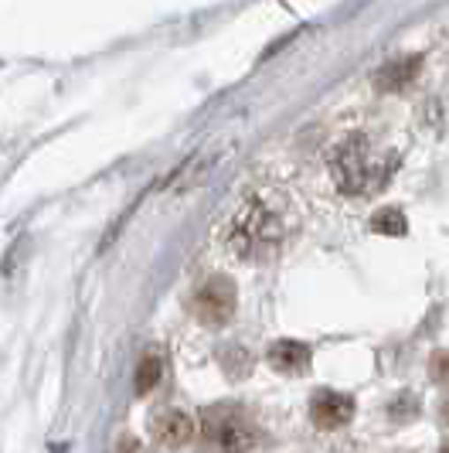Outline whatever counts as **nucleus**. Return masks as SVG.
<instances>
[{
  "label": "nucleus",
  "instance_id": "obj_9",
  "mask_svg": "<svg viewBox=\"0 0 449 453\" xmlns=\"http://www.w3.org/2000/svg\"><path fill=\"white\" fill-rule=\"evenodd\" d=\"M371 228H375L378 235H405V232H408V222H405V215L399 208H382V211L371 219Z\"/></svg>",
  "mask_w": 449,
  "mask_h": 453
},
{
  "label": "nucleus",
  "instance_id": "obj_2",
  "mask_svg": "<svg viewBox=\"0 0 449 453\" xmlns=\"http://www.w3.org/2000/svg\"><path fill=\"white\" fill-rule=\"evenodd\" d=\"M395 171V154L378 147L368 134H351L327 150V174L340 195L368 198Z\"/></svg>",
  "mask_w": 449,
  "mask_h": 453
},
{
  "label": "nucleus",
  "instance_id": "obj_4",
  "mask_svg": "<svg viewBox=\"0 0 449 453\" xmlns=\"http://www.w3.org/2000/svg\"><path fill=\"white\" fill-rule=\"evenodd\" d=\"M194 314L204 324H224L235 314V283L224 276H211L194 294Z\"/></svg>",
  "mask_w": 449,
  "mask_h": 453
},
{
  "label": "nucleus",
  "instance_id": "obj_6",
  "mask_svg": "<svg viewBox=\"0 0 449 453\" xmlns=\"http://www.w3.org/2000/svg\"><path fill=\"white\" fill-rule=\"evenodd\" d=\"M191 436H194V419L184 409H164L157 419H154V440H157L160 447L178 450Z\"/></svg>",
  "mask_w": 449,
  "mask_h": 453
},
{
  "label": "nucleus",
  "instance_id": "obj_3",
  "mask_svg": "<svg viewBox=\"0 0 449 453\" xmlns=\"http://www.w3.org/2000/svg\"><path fill=\"white\" fill-rule=\"evenodd\" d=\"M204 436L224 453H255L259 433L239 409L218 406L204 412Z\"/></svg>",
  "mask_w": 449,
  "mask_h": 453
},
{
  "label": "nucleus",
  "instance_id": "obj_11",
  "mask_svg": "<svg viewBox=\"0 0 449 453\" xmlns=\"http://www.w3.org/2000/svg\"><path fill=\"white\" fill-rule=\"evenodd\" d=\"M429 375H432L436 382L449 386V351H436V355H432V362H429Z\"/></svg>",
  "mask_w": 449,
  "mask_h": 453
},
{
  "label": "nucleus",
  "instance_id": "obj_5",
  "mask_svg": "<svg viewBox=\"0 0 449 453\" xmlns=\"http://www.w3.org/2000/svg\"><path fill=\"white\" fill-rule=\"evenodd\" d=\"M354 416V399L344 395V392H331V388H320L314 399H310V419H314L320 430H340L347 426Z\"/></svg>",
  "mask_w": 449,
  "mask_h": 453
},
{
  "label": "nucleus",
  "instance_id": "obj_7",
  "mask_svg": "<svg viewBox=\"0 0 449 453\" xmlns=\"http://www.w3.org/2000/svg\"><path fill=\"white\" fill-rule=\"evenodd\" d=\"M310 348L303 344V341H276L270 348V365L276 372H283V375H303L307 368H310Z\"/></svg>",
  "mask_w": 449,
  "mask_h": 453
},
{
  "label": "nucleus",
  "instance_id": "obj_8",
  "mask_svg": "<svg viewBox=\"0 0 449 453\" xmlns=\"http://www.w3.org/2000/svg\"><path fill=\"white\" fill-rule=\"evenodd\" d=\"M419 72V58H399V62H388V65L375 75V86L382 92H395L402 89L405 82H412Z\"/></svg>",
  "mask_w": 449,
  "mask_h": 453
},
{
  "label": "nucleus",
  "instance_id": "obj_13",
  "mask_svg": "<svg viewBox=\"0 0 449 453\" xmlns=\"http://www.w3.org/2000/svg\"><path fill=\"white\" fill-rule=\"evenodd\" d=\"M443 453H449V443H446V447H443Z\"/></svg>",
  "mask_w": 449,
  "mask_h": 453
},
{
  "label": "nucleus",
  "instance_id": "obj_10",
  "mask_svg": "<svg viewBox=\"0 0 449 453\" xmlns=\"http://www.w3.org/2000/svg\"><path fill=\"white\" fill-rule=\"evenodd\" d=\"M160 372H164L160 355H147V358L140 362V368H136V392H140V395H147V392L160 382Z\"/></svg>",
  "mask_w": 449,
  "mask_h": 453
},
{
  "label": "nucleus",
  "instance_id": "obj_1",
  "mask_svg": "<svg viewBox=\"0 0 449 453\" xmlns=\"http://www.w3.org/2000/svg\"><path fill=\"white\" fill-rule=\"evenodd\" d=\"M290 211L276 195H248L224 226V250L242 263H270L290 239Z\"/></svg>",
  "mask_w": 449,
  "mask_h": 453
},
{
  "label": "nucleus",
  "instance_id": "obj_12",
  "mask_svg": "<svg viewBox=\"0 0 449 453\" xmlns=\"http://www.w3.org/2000/svg\"><path fill=\"white\" fill-rule=\"evenodd\" d=\"M439 416H443V423L449 426V395L443 399V406H439Z\"/></svg>",
  "mask_w": 449,
  "mask_h": 453
}]
</instances>
